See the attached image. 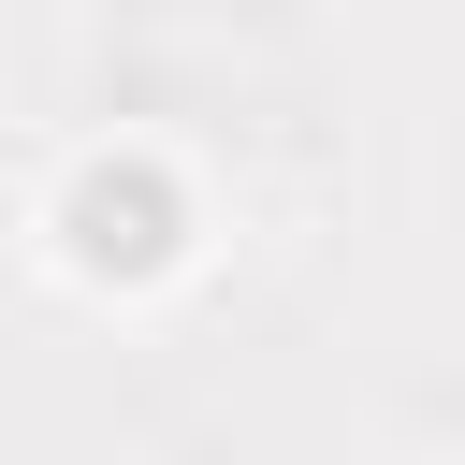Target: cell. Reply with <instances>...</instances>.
I'll list each match as a JSON object with an SVG mask.
<instances>
[{
  "label": "cell",
  "instance_id": "1",
  "mask_svg": "<svg viewBox=\"0 0 465 465\" xmlns=\"http://www.w3.org/2000/svg\"><path fill=\"white\" fill-rule=\"evenodd\" d=\"M58 262H73L87 291H160V276L189 262V189H174V160L102 145V160L58 189Z\"/></svg>",
  "mask_w": 465,
  "mask_h": 465
}]
</instances>
